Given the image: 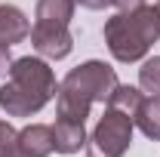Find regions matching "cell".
I'll return each instance as SVG.
<instances>
[{
    "mask_svg": "<svg viewBox=\"0 0 160 157\" xmlns=\"http://www.w3.org/2000/svg\"><path fill=\"white\" fill-rule=\"evenodd\" d=\"M9 80H16L22 86L40 93L43 99H56L59 96V80L52 74L49 62L40 59V56H22V59H12L9 65Z\"/></svg>",
    "mask_w": 160,
    "mask_h": 157,
    "instance_id": "4",
    "label": "cell"
},
{
    "mask_svg": "<svg viewBox=\"0 0 160 157\" xmlns=\"http://www.w3.org/2000/svg\"><path fill=\"white\" fill-rule=\"evenodd\" d=\"M83 9H105V6H111V0H77Z\"/></svg>",
    "mask_w": 160,
    "mask_h": 157,
    "instance_id": "18",
    "label": "cell"
},
{
    "mask_svg": "<svg viewBox=\"0 0 160 157\" xmlns=\"http://www.w3.org/2000/svg\"><path fill=\"white\" fill-rule=\"evenodd\" d=\"M31 43H34L40 59H49V62L68 59L71 49H74V37H71L68 25H43V22H34L31 25Z\"/></svg>",
    "mask_w": 160,
    "mask_h": 157,
    "instance_id": "5",
    "label": "cell"
},
{
    "mask_svg": "<svg viewBox=\"0 0 160 157\" xmlns=\"http://www.w3.org/2000/svg\"><path fill=\"white\" fill-rule=\"evenodd\" d=\"M19 145L28 157H49L56 151L52 126H46V123H28L25 129H19Z\"/></svg>",
    "mask_w": 160,
    "mask_h": 157,
    "instance_id": "7",
    "label": "cell"
},
{
    "mask_svg": "<svg viewBox=\"0 0 160 157\" xmlns=\"http://www.w3.org/2000/svg\"><path fill=\"white\" fill-rule=\"evenodd\" d=\"M139 86H142V93H148V96H160V56L142 62Z\"/></svg>",
    "mask_w": 160,
    "mask_h": 157,
    "instance_id": "14",
    "label": "cell"
},
{
    "mask_svg": "<svg viewBox=\"0 0 160 157\" xmlns=\"http://www.w3.org/2000/svg\"><path fill=\"white\" fill-rule=\"evenodd\" d=\"M9 65H12V56H9V46L0 43V80L9 77Z\"/></svg>",
    "mask_w": 160,
    "mask_h": 157,
    "instance_id": "16",
    "label": "cell"
},
{
    "mask_svg": "<svg viewBox=\"0 0 160 157\" xmlns=\"http://www.w3.org/2000/svg\"><path fill=\"white\" fill-rule=\"evenodd\" d=\"M0 157H28L19 145V129L12 123H6V120L0 126Z\"/></svg>",
    "mask_w": 160,
    "mask_h": 157,
    "instance_id": "15",
    "label": "cell"
},
{
    "mask_svg": "<svg viewBox=\"0 0 160 157\" xmlns=\"http://www.w3.org/2000/svg\"><path fill=\"white\" fill-rule=\"evenodd\" d=\"M62 83L80 89L89 102H105V105H108V99L117 89L120 80H117V71H114L108 62L89 59V62H83V65H77V68H71L68 77L62 80Z\"/></svg>",
    "mask_w": 160,
    "mask_h": 157,
    "instance_id": "3",
    "label": "cell"
},
{
    "mask_svg": "<svg viewBox=\"0 0 160 157\" xmlns=\"http://www.w3.org/2000/svg\"><path fill=\"white\" fill-rule=\"evenodd\" d=\"M111 6H117L120 13H132V9L145 6V0H111Z\"/></svg>",
    "mask_w": 160,
    "mask_h": 157,
    "instance_id": "17",
    "label": "cell"
},
{
    "mask_svg": "<svg viewBox=\"0 0 160 157\" xmlns=\"http://www.w3.org/2000/svg\"><path fill=\"white\" fill-rule=\"evenodd\" d=\"M56 108H59V117H65V120H77V123H83V120L89 117V108H92V102H89V99L83 96L80 89L68 86V83H59Z\"/></svg>",
    "mask_w": 160,
    "mask_h": 157,
    "instance_id": "9",
    "label": "cell"
},
{
    "mask_svg": "<svg viewBox=\"0 0 160 157\" xmlns=\"http://www.w3.org/2000/svg\"><path fill=\"white\" fill-rule=\"evenodd\" d=\"M157 13H160V0H157Z\"/></svg>",
    "mask_w": 160,
    "mask_h": 157,
    "instance_id": "19",
    "label": "cell"
},
{
    "mask_svg": "<svg viewBox=\"0 0 160 157\" xmlns=\"http://www.w3.org/2000/svg\"><path fill=\"white\" fill-rule=\"evenodd\" d=\"M132 123H136L148 139L160 142V96H145L142 99V105H139V111H136V117H132Z\"/></svg>",
    "mask_w": 160,
    "mask_h": 157,
    "instance_id": "11",
    "label": "cell"
},
{
    "mask_svg": "<svg viewBox=\"0 0 160 157\" xmlns=\"http://www.w3.org/2000/svg\"><path fill=\"white\" fill-rule=\"evenodd\" d=\"M0 126H3V120H0Z\"/></svg>",
    "mask_w": 160,
    "mask_h": 157,
    "instance_id": "20",
    "label": "cell"
},
{
    "mask_svg": "<svg viewBox=\"0 0 160 157\" xmlns=\"http://www.w3.org/2000/svg\"><path fill=\"white\" fill-rule=\"evenodd\" d=\"M142 99H145V93H142V86H129V83H117V89H114V93H111V99H108V108H117V111H123V114L136 117V111H139Z\"/></svg>",
    "mask_w": 160,
    "mask_h": 157,
    "instance_id": "13",
    "label": "cell"
},
{
    "mask_svg": "<svg viewBox=\"0 0 160 157\" xmlns=\"http://www.w3.org/2000/svg\"><path fill=\"white\" fill-rule=\"evenodd\" d=\"M28 34H31L28 16L12 3H0V43L12 46V43H22Z\"/></svg>",
    "mask_w": 160,
    "mask_h": 157,
    "instance_id": "8",
    "label": "cell"
},
{
    "mask_svg": "<svg viewBox=\"0 0 160 157\" xmlns=\"http://www.w3.org/2000/svg\"><path fill=\"white\" fill-rule=\"evenodd\" d=\"M77 0H37V22L43 25H71Z\"/></svg>",
    "mask_w": 160,
    "mask_h": 157,
    "instance_id": "12",
    "label": "cell"
},
{
    "mask_svg": "<svg viewBox=\"0 0 160 157\" xmlns=\"http://www.w3.org/2000/svg\"><path fill=\"white\" fill-rule=\"evenodd\" d=\"M46 102L49 99H43L40 93L22 86L16 80H6L0 86V108L6 111V117H31V114H40Z\"/></svg>",
    "mask_w": 160,
    "mask_h": 157,
    "instance_id": "6",
    "label": "cell"
},
{
    "mask_svg": "<svg viewBox=\"0 0 160 157\" xmlns=\"http://www.w3.org/2000/svg\"><path fill=\"white\" fill-rule=\"evenodd\" d=\"M102 34L117 62H123V65L142 62L148 56L151 43L160 40V13L157 6H148V3L132 13H117L105 22Z\"/></svg>",
    "mask_w": 160,
    "mask_h": 157,
    "instance_id": "1",
    "label": "cell"
},
{
    "mask_svg": "<svg viewBox=\"0 0 160 157\" xmlns=\"http://www.w3.org/2000/svg\"><path fill=\"white\" fill-rule=\"evenodd\" d=\"M52 139H56V151L59 154H77L80 148L86 145V129L77 120H65L59 117L52 126Z\"/></svg>",
    "mask_w": 160,
    "mask_h": 157,
    "instance_id": "10",
    "label": "cell"
},
{
    "mask_svg": "<svg viewBox=\"0 0 160 157\" xmlns=\"http://www.w3.org/2000/svg\"><path fill=\"white\" fill-rule=\"evenodd\" d=\"M132 129L136 123L129 114H123L117 108H105V114L99 117L96 129H92V148L99 157H123L129 151L132 142Z\"/></svg>",
    "mask_w": 160,
    "mask_h": 157,
    "instance_id": "2",
    "label": "cell"
}]
</instances>
